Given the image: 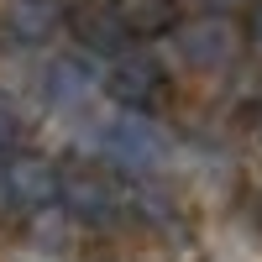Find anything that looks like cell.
I'll use <instances>...</instances> for the list:
<instances>
[{
  "label": "cell",
  "mask_w": 262,
  "mask_h": 262,
  "mask_svg": "<svg viewBox=\"0 0 262 262\" xmlns=\"http://www.w3.org/2000/svg\"><path fill=\"white\" fill-rule=\"evenodd\" d=\"M168 158H173V142L158 126V116L116 111L95 126V163L116 168L121 179H152V173L168 168Z\"/></svg>",
  "instance_id": "cell-1"
},
{
  "label": "cell",
  "mask_w": 262,
  "mask_h": 262,
  "mask_svg": "<svg viewBox=\"0 0 262 262\" xmlns=\"http://www.w3.org/2000/svg\"><path fill=\"white\" fill-rule=\"evenodd\" d=\"M42 95H48L58 111H84L95 95H105V69L95 63V53H63L42 69Z\"/></svg>",
  "instance_id": "cell-6"
},
{
  "label": "cell",
  "mask_w": 262,
  "mask_h": 262,
  "mask_svg": "<svg viewBox=\"0 0 262 262\" xmlns=\"http://www.w3.org/2000/svg\"><path fill=\"white\" fill-rule=\"evenodd\" d=\"M105 100L116 111H131V116H158L173 100V79H168V69L158 58L126 48L121 58L105 63Z\"/></svg>",
  "instance_id": "cell-3"
},
{
  "label": "cell",
  "mask_w": 262,
  "mask_h": 262,
  "mask_svg": "<svg viewBox=\"0 0 262 262\" xmlns=\"http://www.w3.org/2000/svg\"><path fill=\"white\" fill-rule=\"evenodd\" d=\"M111 11L116 21L126 27L131 42H142V37H173V27H179V0H111Z\"/></svg>",
  "instance_id": "cell-9"
},
{
  "label": "cell",
  "mask_w": 262,
  "mask_h": 262,
  "mask_svg": "<svg viewBox=\"0 0 262 262\" xmlns=\"http://www.w3.org/2000/svg\"><path fill=\"white\" fill-rule=\"evenodd\" d=\"M21 137H27V116H21V105H16L11 95H0V152L27 147Z\"/></svg>",
  "instance_id": "cell-10"
},
{
  "label": "cell",
  "mask_w": 262,
  "mask_h": 262,
  "mask_svg": "<svg viewBox=\"0 0 262 262\" xmlns=\"http://www.w3.org/2000/svg\"><path fill=\"white\" fill-rule=\"evenodd\" d=\"M69 21L63 0H0V37L16 48H42L53 42Z\"/></svg>",
  "instance_id": "cell-7"
},
{
  "label": "cell",
  "mask_w": 262,
  "mask_h": 262,
  "mask_svg": "<svg viewBox=\"0 0 262 262\" xmlns=\"http://www.w3.org/2000/svg\"><path fill=\"white\" fill-rule=\"evenodd\" d=\"M236 6H247V11H252V6H257V0H215V11H226V16H231Z\"/></svg>",
  "instance_id": "cell-12"
},
{
  "label": "cell",
  "mask_w": 262,
  "mask_h": 262,
  "mask_svg": "<svg viewBox=\"0 0 262 262\" xmlns=\"http://www.w3.org/2000/svg\"><path fill=\"white\" fill-rule=\"evenodd\" d=\"M74 37H79V48L84 53H95V58H121L126 48H131V37H126V27L116 21V11H111V0L105 6H84V11H74Z\"/></svg>",
  "instance_id": "cell-8"
},
{
  "label": "cell",
  "mask_w": 262,
  "mask_h": 262,
  "mask_svg": "<svg viewBox=\"0 0 262 262\" xmlns=\"http://www.w3.org/2000/svg\"><path fill=\"white\" fill-rule=\"evenodd\" d=\"M247 48H252V53H262V0L247 11Z\"/></svg>",
  "instance_id": "cell-11"
},
{
  "label": "cell",
  "mask_w": 262,
  "mask_h": 262,
  "mask_svg": "<svg viewBox=\"0 0 262 262\" xmlns=\"http://www.w3.org/2000/svg\"><path fill=\"white\" fill-rule=\"evenodd\" d=\"M173 48H179V58L189 63V69L221 74V69H231V63L242 58L247 27H242V21H231L226 11H205V16H189V21L173 27Z\"/></svg>",
  "instance_id": "cell-4"
},
{
  "label": "cell",
  "mask_w": 262,
  "mask_h": 262,
  "mask_svg": "<svg viewBox=\"0 0 262 262\" xmlns=\"http://www.w3.org/2000/svg\"><path fill=\"white\" fill-rule=\"evenodd\" d=\"M252 131H257V142H262V100H257V111H252Z\"/></svg>",
  "instance_id": "cell-13"
},
{
  "label": "cell",
  "mask_w": 262,
  "mask_h": 262,
  "mask_svg": "<svg viewBox=\"0 0 262 262\" xmlns=\"http://www.w3.org/2000/svg\"><path fill=\"white\" fill-rule=\"evenodd\" d=\"M58 205L69 210L74 226L90 231H111L131 221V179H121L105 163H69L63 168V194Z\"/></svg>",
  "instance_id": "cell-2"
},
{
  "label": "cell",
  "mask_w": 262,
  "mask_h": 262,
  "mask_svg": "<svg viewBox=\"0 0 262 262\" xmlns=\"http://www.w3.org/2000/svg\"><path fill=\"white\" fill-rule=\"evenodd\" d=\"M0 189H6V205L16 215L53 210L58 194H63V168L37 147H16V152L0 158Z\"/></svg>",
  "instance_id": "cell-5"
}]
</instances>
